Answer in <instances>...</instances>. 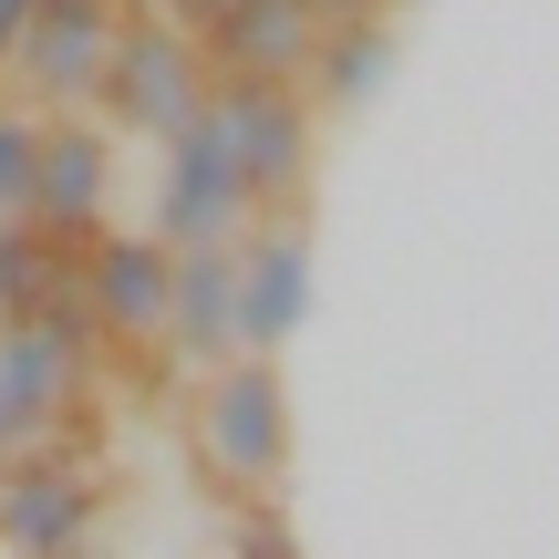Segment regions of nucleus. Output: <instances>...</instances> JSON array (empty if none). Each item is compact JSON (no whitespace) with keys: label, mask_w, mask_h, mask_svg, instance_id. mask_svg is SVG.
<instances>
[{"label":"nucleus","mask_w":559,"mask_h":559,"mask_svg":"<svg viewBox=\"0 0 559 559\" xmlns=\"http://www.w3.org/2000/svg\"><path fill=\"white\" fill-rule=\"evenodd\" d=\"M94 300L52 290L32 321H0V466L32 456V445H52V425L73 415V383H83V353H94Z\"/></svg>","instance_id":"obj_1"},{"label":"nucleus","mask_w":559,"mask_h":559,"mask_svg":"<svg viewBox=\"0 0 559 559\" xmlns=\"http://www.w3.org/2000/svg\"><path fill=\"white\" fill-rule=\"evenodd\" d=\"M207 83H218V73H207V52H198L166 11H156V21L124 11V21H115V52H104V73H94V115L115 124V135H156V145H166V135L207 104Z\"/></svg>","instance_id":"obj_2"},{"label":"nucleus","mask_w":559,"mask_h":559,"mask_svg":"<svg viewBox=\"0 0 559 559\" xmlns=\"http://www.w3.org/2000/svg\"><path fill=\"white\" fill-rule=\"evenodd\" d=\"M207 115L239 145L260 218H300V198H311V94H300V73H218Z\"/></svg>","instance_id":"obj_3"},{"label":"nucleus","mask_w":559,"mask_h":559,"mask_svg":"<svg viewBox=\"0 0 559 559\" xmlns=\"http://www.w3.org/2000/svg\"><path fill=\"white\" fill-rule=\"evenodd\" d=\"M198 445L228 487H270L290 466V383L280 353H228L198 373Z\"/></svg>","instance_id":"obj_4"},{"label":"nucleus","mask_w":559,"mask_h":559,"mask_svg":"<svg viewBox=\"0 0 559 559\" xmlns=\"http://www.w3.org/2000/svg\"><path fill=\"white\" fill-rule=\"evenodd\" d=\"M249 218H260L249 166H239V145H228V124L198 104V115L166 135V166H156V239L198 249V239H239Z\"/></svg>","instance_id":"obj_5"},{"label":"nucleus","mask_w":559,"mask_h":559,"mask_svg":"<svg viewBox=\"0 0 559 559\" xmlns=\"http://www.w3.org/2000/svg\"><path fill=\"white\" fill-rule=\"evenodd\" d=\"M166 290H177V249L156 228H94L83 239V300H94L104 342H166Z\"/></svg>","instance_id":"obj_6"},{"label":"nucleus","mask_w":559,"mask_h":559,"mask_svg":"<svg viewBox=\"0 0 559 559\" xmlns=\"http://www.w3.org/2000/svg\"><path fill=\"white\" fill-rule=\"evenodd\" d=\"M104 207H115V124L94 115H41V166H32V218L52 228V239H94Z\"/></svg>","instance_id":"obj_7"},{"label":"nucleus","mask_w":559,"mask_h":559,"mask_svg":"<svg viewBox=\"0 0 559 559\" xmlns=\"http://www.w3.org/2000/svg\"><path fill=\"white\" fill-rule=\"evenodd\" d=\"M311 321V218L239 228V353H280Z\"/></svg>","instance_id":"obj_8"},{"label":"nucleus","mask_w":559,"mask_h":559,"mask_svg":"<svg viewBox=\"0 0 559 559\" xmlns=\"http://www.w3.org/2000/svg\"><path fill=\"white\" fill-rule=\"evenodd\" d=\"M94 508H104V487L73 466V445H32L0 477V539H11V559H62V549H83Z\"/></svg>","instance_id":"obj_9"},{"label":"nucleus","mask_w":559,"mask_h":559,"mask_svg":"<svg viewBox=\"0 0 559 559\" xmlns=\"http://www.w3.org/2000/svg\"><path fill=\"white\" fill-rule=\"evenodd\" d=\"M115 21H124V0H41V11L21 21L11 73L32 83L41 104H94V73H104V52H115Z\"/></svg>","instance_id":"obj_10"},{"label":"nucleus","mask_w":559,"mask_h":559,"mask_svg":"<svg viewBox=\"0 0 559 559\" xmlns=\"http://www.w3.org/2000/svg\"><path fill=\"white\" fill-rule=\"evenodd\" d=\"M166 353L177 362H228L239 353V239L177 249V290H166Z\"/></svg>","instance_id":"obj_11"},{"label":"nucleus","mask_w":559,"mask_h":559,"mask_svg":"<svg viewBox=\"0 0 559 559\" xmlns=\"http://www.w3.org/2000/svg\"><path fill=\"white\" fill-rule=\"evenodd\" d=\"M394 11H353V21H321L311 62H300V94H311V115H362V104L394 83Z\"/></svg>","instance_id":"obj_12"},{"label":"nucleus","mask_w":559,"mask_h":559,"mask_svg":"<svg viewBox=\"0 0 559 559\" xmlns=\"http://www.w3.org/2000/svg\"><path fill=\"white\" fill-rule=\"evenodd\" d=\"M321 41V11L311 0H239L228 32L207 41V73H300Z\"/></svg>","instance_id":"obj_13"},{"label":"nucleus","mask_w":559,"mask_h":559,"mask_svg":"<svg viewBox=\"0 0 559 559\" xmlns=\"http://www.w3.org/2000/svg\"><path fill=\"white\" fill-rule=\"evenodd\" d=\"M83 280V249L52 239L41 218H0V321H32L52 290Z\"/></svg>","instance_id":"obj_14"},{"label":"nucleus","mask_w":559,"mask_h":559,"mask_svg":"<svg viewBox=\"0 0 559 559\" xmlns=\"http://www.w3.org/2000/svg\"><path fill=\"white\" fill-rule=\"evenodd\" d=\"M32 166H41V115L0 104V218H32Z\"/></svg>","instance_id":"obj_15"},{"label":"nucleus","mask_w":559,"mask_h":559,"mask_svg":"<svg viewBox=\"0 0 559 559\" xmlns=\"http://www.w3.org/2000/svg\"><path fill=\"white\" fill-rule=\"evenodd\" d=\"M228 539H239V559H300V539H290V519H280V508H239V528H228Z\"/></svg>","instance_id":"obj_16"},{"label":"nucleus","mask_w":559,"mask_h":559,"mask_svg":"<svg viewBox=\"0 0 559 559\" xmlns=\"http://www.w3.org/2000/svg\"><path fill=\"white\" fill-rule=\"evenodd\" d=\"M228 11H239V0H166V21H177V32L198 41V52H207V41L228 32Z\"/></svg>","instance_id":"obj_17"},{"label":"nucleus","mask_w":559,"mask_h":559,"mask_svg":"<svg viewBox=\"0 0 559 559\" xmlns=\"http://www.w3.org/2000/svg\"><path fill=\"white\" fill-rule=\"evenodd\" d=\"M321 21H353V11H394V0H311Z\"/></svg>","instance_id":"obj_18"},{"label":"nucleus","mask_w":559,"mask_h":559,"mask_svg":"<svg viewBox=\"0 0 559 559\" xmlns=\"http://www.w3.org/2000/svg\"><path fill=\"white\" fill-rule=\"evenodd\" d=\"M32 11H41V0H32Z\"/></svg>","instance_id":"obj_19"}]
</instances>
